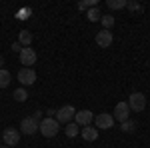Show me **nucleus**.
Listing matches in <instances>:
<instances>
[{
  "label": "nucleus",
  "mask_w": 150,
  "mask_h": 148,
  "mask_svg": "<svg viewBox=\"0 0 150 148\" xmlns=\"http://www.w3.org/2000/svg\"><path fill=\"white\" fill-rule=\"evenodd\" d=\"M58 130H60V124H58L56 118H42L40 122H38V132L42 134L44 138H52L58 134Z\"/></svg>",
  "instance_id": "nucleus-1"
},
{
  "label": "nucleus",
  "mask_w": 150,
  "mask_h": 148,
  "mask_svg": "<svg viewBox=\"0 0 150 148\" xmlns=\"http://www.w3.org/2000/svg\"><path fill=\"white\" fill-rule=\"evenodd\" d=\"M128 108L134 110V112H142L146 108V96L142 92H132L128 96Z\"/></svg>",
  "instance_id": "nucleus-2"
},
{
  "label": "nucleus",
  "mask_w": 150,
  "mask_h": 148,
  "mask_svg": "<svg viewBox=\"0 0 150 148\" xmlns=\"http://www.w3.org/2000/svg\"><path fill=\"white\" fill-rule=\"evenodd\" d=\"M76 116V108L72 106V104H66V106H62V108H58L56 110V120H58V124H68L70 120Z\"/></svg>",
  "instance_id": "nucleus-3"
},
{
  "label": "nucleus",
  "mask_w": 150,
  "mask_h": 148,
  "mask_svg": "<svg viewBox=\"0 0 150 148\" xmlns=\"http://www.w3.org/2000/svg\"><path fill=\"white\" fill-rule=\"evenodd\" d=\"M34 132H38V120H34V116H28L20 122V134L32 136Z\"/></svg>",
  "instance_id": "nucleus-4"
},
{
  "label": "nucleus",
  "mask_w": 150,
  "mask_h": 148,
  "mask_svg": "<svg viewBox=\"0 0 150 148\" xmlns=\"http://www.w3.org/2000/svg\"><path fill=\"white\" fill-rule=\"evenodd\" d=\"M18 80L22 86H32L36 82V72L34 68H20L18 70Z\"/></svg>",
  "instance_id": "nucleus-5"
},
{
  "label": "nucleus",
  "mask_w": 150,
  "mask_h": 148,
  "mask_svg": "<svg viewBox=\"0 0 150 148\" xmlns=\"http://www.w3.org/2000/svg\"><path fill=\"white\" fill-rule=\"evenodd\" d=\"M2 140H4V144L6 146H16L18 144V140H20V130H16V128H6L4 132H2Z\"/></svg>",
  "instance_id": "nucleus-6"
},
{
  "label": "nucleus",
  "mask_w": 150,
  "mask_h": 148,
  "mask_svg": "<svg viewBox=\"0 0 150 148\" xmlns=\"http://www.w3.org/2000/svg\"><path fill=\"white\" fill-rule=\"evenodd\" d=\"M114 126V116L108 112H102L96 116V128L98 130H110Z\"/></svg>",
  "instance_id": "nucleus-7"
},
{
  "label": "nucleus",
  "mask_w": 150,
  "mask_h": 148,
  "mask_svg": "<svg viewBox=\"0 0 150 148\" xmlns=\"http://www.w3.org/2000/svg\"><path fill=\"white\" fill-rule=\"evenodd\" d=\"M20 56V64H24V68H32V64L36 62V52L28 46V48H22V52L18 54Z\"/></svg>",
  "instance_id": "nucleus-8"
},
{
  "label": "nucleus",
  "mask_w": 150,
  "mask_h": 148,
  "mask_svg": "<svg viewBox=\"0 0 150 148\" xmlns=\"http://www.w3.org/2000/svg\"><path fill=\"white\" fill-rule=\"evenodd\" d=\"M128 114H130L128 102H118V104L114 106V112H112V116H114V120H118V122H124V120H128Z\"/></svg>",
  "instance_id": "nucleus-9"
},
{
  "label": "nucleus",
  "mask_w": 150,
  "mask_h": 148,
  "mask_svg": "<svg viewBox=\"0 0 150 148\" xmlns=\"http://www.w3.org/2000/svg\"><path fill=\"white\" fill-rule=\"evenodd\" d=\"M112 32L110 30H100V32H96V44L100 46V48H108V46H112Z\"/></svg>",
  "instance_id": "nucleus-10"
},
{
  "label": "nucleus",
  "mask_w": 150,
  "mask_h": 148,
  "mask_svg": "<svg viewBox=\"0 0 150 148\" xmlns=\"http://www.w3.org/2000/svg\"><path fill=\"white\" fill-rule=\"evenodd\" d=\"M80 134H82V138H84L86 142H94V140H98V128L92 126V124H88V126H84V128L80 130Z\"/></svg>",
  "instance_id": "nucleus-11"
},
{
  "label": "nucleus",
  "mask_w": 150,
  "mask_h": 148,
  "mask_svg": "<svg viewBox=\"0 0 150 148\" xmlns=\"http://www.w3.org/2000/svg\"><path fill=\"white\" fill-rule=\"evenodd\" d=\"M74 118H76V124H78V126H80V124L82 126H88L94 120V114L90 112V110H80V112H76Z\"/></svg>",
  "instance_id": "nucleus-12"
},
{
  "label": "nucleus",
  "mask_w": 150,
  "mask_h": 148,
  "mask_svg": "<svg viewBox=\"0 0 150 148\" xmlns=\"http://www.w3.org/2000/svg\"><path fill=\"white\" fill-rule=\"evenodd\" d=\"M18 42H20L24 48H28V46L32 44V32H28V30H22V32L18 34Z\"/></svg>",
  "instance_id": "nucleus-13"
},
{
  "label": "nucleus",
  "mask_w": 150,
  "mask_h": 148,
  "mask_svg": "<svg viewBox=\"0 0 150 148\" xmlns=\"http://www.w3.org/2000/svg\"><path fill=\"white\" fill-rule=\"evenodd\" d=\"M78 132H80V126L74 124V122H68V124H66V128H64V134H66L68 138L78 136Z\"/></svg>",
  "instance_id": "nucleus-14"
},
{
  "label": "nucleus",
  "mask_w": 150,
  "mask_h": 148,
  "mask_svg": "<svg viewBox=\"0 0 150 148\" xmlns=\"http://www.w3.org/2000/svg\"><path fill=\"white\" fill-rule=\"evenodd\" d=\"M10 80H12L10 72L4 70V68H0V88H6V86L10 84Z\"/></svg>",
  "instance_id": "nucleus-15"
},
{
  "label": "nucleus",
  "mask_w": 150,
  "mask_h": 148,
  "mask_svg": "<svg viewBox=\"0 0 150 148\" xmlns=\"http://www.w3.org/2000/svg\"><path fill=\"white\" fill-rule=\"evenodd\" d=\"M100 22H102V26H104V30H110V28H112V26H114V16H112V14H106V16H102V18H100Z\"/></svg>",
  "instance_id": "nucleus-16"
},
{
  "label": "nucleus",
  "mask_w": 150,
  "mask_h": 148,
  "mask_svg": "<svg viewBox=\"0 0 150 148\" xmlns=\"http://www.w3.org/2000/svg\"><path fill=\"white\" fill-rule=\"evenodd\" d=\"M106 4H108V8H110V10H120V8H124V6H126V0H108Z\"/></svg>",
  "instance_id": "nucleus-17"
},
{
  "label": "nucleus",
  "mask_w": 150,
  "mask_h": 148,
  "mask_svg": "<svg viewBox=\"0 0 150 148\" xmlns=\"http://www.w3.org/2000/svg\"><path fill=\"white\" fill-rule=\"evenodd\" d=\"M14 100L16 102H26V98H28V92L24 90V88H18V90H14Z\"/></svg>",
  "instance_id": "nucleus-18"
},
{
  "label": "nucleus",
  "mask_w": 150,
  "mask_h": 148,
  "mask_svg": "<svg viewBox=\"0 0 150 148\" xmlns=\"http://www.w3.org/2000/svg\"><path fill=\"white\" fill-rule=\"evenodd\" d=\"M120 128H122V132H134V130H136V122L128 118V120H124V122H122V126H120Z\"/></svg>",
  "instance_id": "nucleus-19"
},
{
  "label": "nucleus",
  "mask_w": 150,
  "mask_h": 148,
  "mask_svg": "<svg viewBox=\"0 0 150 148\" xmlns=\"http://www.w3.org/2000/svg\"><path fill=\"white\" fill-rule=\"evenodd\" d=\"M86 16H88V20H90V22H96V20H100V18H102V14L98 12V8H90V10L86 12Z\"/></svg>",
  "instance_id": "nucleus-20"
},
{
  "label": "nucleus",
  "mask_w": 150,
  "mask_h": 148,
  "mask_svg": "<svg viewBox=\"0 0 150 148\" xmlns=\"http://www.w3.org/2000/svg\"><path fill=\"white\" fill-rule=\"evenodd\" d=\"M22 48H24V46L20 44V42H14V44H12V48H10V50H12V52H18V54H20V52H22Z\"/></svg>",
  "instance_id": "nucleus-21"
},
{
  "label": "nucleus",
  "mask_w": 150,
  "mask_h": 148,
  "mask_svg": "<svg viewBox=\"0 0 150 148\" xmlns=\"http://www.w3.org/2000/svg\"><path fill=\"white\" fill-rule=\"evenodd\" d=\"M126 6L130 10H140V4H136V2H126Z\"/></svg>",
  "instance_id": "nucleus-22"
},
{
  "label": "nucleus",
  "mask_w": 150,
  "mask_h": 148,
  "mask_svg": "<svg viewBox=\"0 0 150 148\" xmlns=\"http://www.w3.org/2000/svg\"><path fill=\"white\" fill-rule=\"evenodd\" d=\"M34 120H38V122L42 120V110H36L34 112Z\"/></svg>",
  "instance_id": "nucleus-23"
},
{
  "label": "nucleus",
  "mask_w": 150,
  "mask_h": 148,
  "mask_svg": "<svg viewBox=\"0 0 150 148\" xmlns=\"http://www.w3.org/2000/svg\"><path fill=\"white\" fill-rule=\"evenodd\" d=\"M78 10H88V6H86V2H80V4H78Z\"/></svg>",
  "instance_id": "nucleus-24"
},
{
  "label": "nucleus",
  "mask_w": 150,
  "mask_h": 148,
  "mask_svg": "<svg viewBox=\"0 0 150 148\" xmlns=\"http://www.w3.org/2000/svg\"><path fill=\"white\" fill-rule=\"evenodd\" d=\"M2 64H4V58L0 56V68H2Z\"/></svg>",
  "instance_id": "nucleus-25"
},
{
  "label": "nucleus",
  "mask_w": 150,
  "mask_h": 148,
  "mask_svg": "<svg viewBox=\"0 0 150 148\" xmlns=\"http://www.w3.org/2000/svg\"><path fill=\"white\" fill-rule=\"evenodd\" d=\"M0 148H10V146H6V144H4V146H0Z\"/></svg>",
  "instance_id": "nucleus-26"
}]
</instances>
